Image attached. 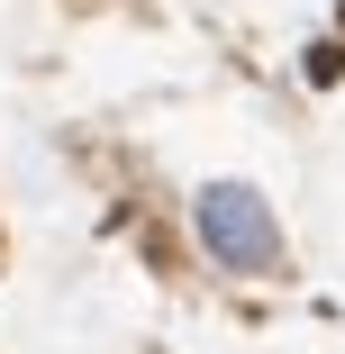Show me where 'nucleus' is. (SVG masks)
Here are the masks:
<instances>
[{"label": "nucleus", "instance_id": "nucleus-1", "mask_svg": "<svg viewBox=\"0 0 345 354\" xmlns=\"http://www.w3.org/2000/svg\"><path fill=\"white\" fill-rule=\"evenodd\" d=\"M191 227H200V245H209L227 272H272V254H282V227H272V209L245 182H209L191 200Z\"/></svg>", "mask_w": 345, "mask_h": 354}]
</instances>
